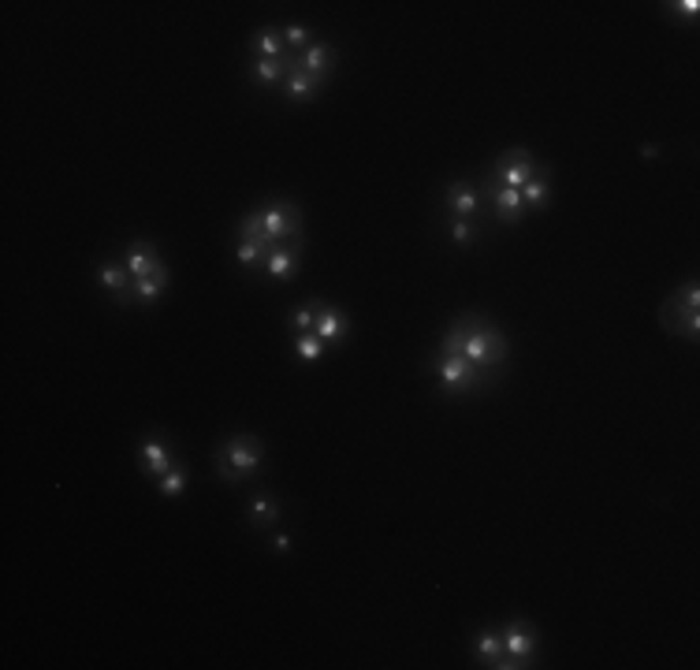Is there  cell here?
Instances as JSON below:
<instances>
[{
	"label": "cell",
	"mask_w": 700,
	"mask_h": 670,
	"mask_svg": "<svg viewBox=\"0 0 700 670\" xmlns=\"http://www.w3.org/2000/svg\"><path fill=\"white\" fill-rule=\"evenodd\" d=\"M291 64H298L302 71H310V75L320 82L332 71V64H335V52H332V45H325V42H317V45H310L306 52H302L298 60H291Z\"/></svg>",
	"instance_id": "cell-13"
},
{
	"label": "cell",
	"mask_w": 700,
	"mask_h": 670,
	"mask_svg": "<svg viewBox=\"0 0 700 670\" xmlns=\"http://www.w3.org/2000/svg\"><path fill=\"white\" fill-rule=\"evenodd\" d=\"M258 220H261V239L268 250L280 246L283 239H291V235L298 239V231H302L298 205H291V202H273V205L258 209Z\"/></svg>",
	"instance_id": "cell-5"
},
{
	"label": "cell",
	"mask_w": 700,
	"mask_h": 670,
	"mask_svg": "<svg viewBox=\"0 0 700 670\" xmlns=\"http://www.w3.org/2000/svg\"><path fill=\"white\" fill-rule=\"evenodd\" d=\"M696 305H700V291H696V280H689L681 291H674L667 298V305H663V324H667V332L696 339V332H700Z\"/></svg>",
	"instance_id": "cell-4"
},
{
	"label": "cell",
	"mask_w": 700,
	"mask_h": 670,
	"mask_svg": "<svg viewBox=\"0 0 700 670\" xmlns=\"http://www.w3.org/2000/svg\"><path fill=\"white\" fill-rule=\"evenodd\" d=\"M280 38H283V45H291V49H298V45H306V38H310V30H306V27H287V30H280Z\"/></svg>",
	"instance_id": "cell-27"
},
{
	"label": "cell",
	"mask_w": 700,
	"mask_h": 670,
	"mask_svg": "<svg viewBox=\"0 0 700 670\" xmlns=\"http://www.w3.org/2000/svg\"><path fill=\"white\" fill-rule=\"evenodd\" d=\"M536 172H541V165H536V157L529 150H511V153H504V157L496 160L488 183L492 187H514V190H522Z\"/></svg>",
	"instance_id": "cell-6"
},
{
	"label": "cell",
	"mask_w": 700,
	"mask_h": 670,
	"mask_svg": "<svg viewBox=\"0 0 700 670\" xmlns=\"http://www.w3.org/2000/svg\"><path fill=\"white\" fill-rule=\"evenodd\" d=\"M261 462H265V447L254 436H235L217 451V469L224 481H242L254 469H261Z\"/></svg>",
	"instance_id": "cell-2"
},
{
	"label": "cell",
	"mask_w": 700,
	"mask_h": 670,
	"mask_svg": "<svg viewBox=\"0 0 700 670\" xmlns=\"http://www.w3.org/2000/svg\"><path fill=\"white\" fill-rule=\"evenodd\" d=\"M544 197H548V168H541V172H536L529 183L522 187V202H526V205H544Z\"/></svg>",
	"instance_id": "cell-21"
},
{
	"label": "cell",
	"mask_w": 700,
	"mask_h": 670,
	"mask_svg": "<svg viewBox=\"0 0 700 670\" xmlns=\"http://www.w3.org/2000/svg\"><path fill=\"white\" fill-rule=\"evenodd\" d=\"M172 466H175V458H172V447L165 440H146V443H142V469H146V474L165 477Z\"/></svg>",
	"instance_id": "cell-14"
},
{
	"label": "cell",
	"mask_w": 700,
	"mask_h": 670,
	"mask_svg": "<svg viewBox=\"0 0 700 670\" xmlns=\"http://www.w3.org/2000/svg\"><path fill=\"white\" fill-rule=\"evenodd\" d=\"M317 86L320 82L310 75V71H302L298 64H291V71H287V97H291V101H310Z\"/></svg>",
	"instance_id": "cell-17"
},
{
	"label": "cell",
	"mask_w": 700,
	"mask_h": 670,
	"mask_svg": "<svg viewBox=\"0 0 700 670\" xmlns=\"http://www.w3.org/2000/svg\"><path fill=\"white\" fill-rule=\"evenodd\" d=\"M280 518V506L273 499H254V506H250V521L254 525H268Z\"/></svg>",
	"instance_id": "cell-24"
},
{
	"label": "cell",
	"mask_w": 700,
	"mask_h": 670,
	"mask_svg": "<svg viewBox=\"0 0 700 670\" xmlns=\"http://www.w3.org/2000/svg\"><path fill=\"white\" fill-rule=\"evenodd\" d=\"M317 305H320V302H306V305H302V310L295 313V320H291V324H295V332H298V335L313 332V320H317Z\"/></svg>",
	"instance_id": "cell-26"
},
{
	"label": "cell",
	"mask_w": 700,
	"mask_h": 670,
	"mask_svg": "<svg viewBox=\"0 0 700 670\" xmlns=\"http://www.w3.org/2000/svg\"><path fill=\"white\" fill-rule=\"evenodd\" d=\"M160 265H165V261H160V253H157L153 243H135V246L127 250V273H131L135 280H138V276H153Z\"/></svg>",
	"instance_id": "cell-15"
},
{
	"label": "cell",
	"mask_w": 700,
	"mask_h": 670,
	"mask_svg": "<svg viewBox=\"0 0 700 670\" xmlns=\"http://www.w3.org/2000/svg\"><path fill=\"white\" fill-rule=\"evenodd\" d=\"M183 488H187V474H183V469H179V466H172L168 474L160 477V492H165V496H179V492H183Z\"/></svg>",
	"instance_id": "cell-25"
},
{
	"label": "cell",
	"mask_w": 700,
	"mask_h": 670,
	"mask_svg": "<svg viewBox=\"0 0 700 670\" xmlns=\"http://www.w3.org/2000/svg\"><path fill=\"white\" fill-rule=\"evenodd\" d=\"M473 239H477V224L473 220H458L455 224V243L465 246V243H473Z\"/></svg>",
	"instance_id": "cell-28"
},
{
	"label": "cell",
	"mask_w": 700,
	"mask_h": 670,
	"mask_svg": "<svg viewBox=\"0 0 700 670\" xmlns=\"http://www.w3.org/2000/svg\"><path fill=\"white\" fill-rule=\"evenodd\" d=\"M440 350L462 354L470 366H477V369H484V373L492 376L499 366H504V358H507V339H504V332H499V328H492L484 317L465 313V317H458L451 324V328H447Z\"/></svg>",
	"instance_id": "cell-1"
},
{
	"label": "cell",
	"mask_w": 700,
	"mask_h": 670,
	"mask_svg": "<svg viewBox=\"0 0 700 670\" xmlns=\"http://www.w3.org/2000/svg\"><path fill=\"white\" fill-rule=\"evenodd\" d=\"M254 52H258V60H280V52H283L280 30H273V27L258 30V34H254Z\"/></svg>",
	"instance_id": "cell-19"
},
{
	"label": "cell",
	"mask_w": 700,
	"mask_h": 670,
	"mask_svg": "<svg viewBox=\"0 0 700 670\" xmlns=\"http://www.w3.org/2000/svg\"><path fill=\"white\" fill-rule=\"evenodd\" d=\"M447 202H451L458 220H470V216H477V209H481V190L470 187V183H462V179H455V183L447 187Z\"/></svg>",
	"instance_id": "cell-12"
},
{
	"label": "cell",
	"mask_w": 700,
	"mask_h": 670,
	"mask_svg": "<svg viewBox=\"0 0 700 670\" xmlns=\"http://www.w3.org/2000/svg\"><path fill=\"white\" fill-rule=\"evenodd\" d=\"M298 243L295 246H273L268 250V258H265V268H268V276L273 280H291L295 273H298Z\"/></svg>",
	"instance_id": "cell-11"
},
{
	"label": "cell",
	"mask_w": 700,
	"mask_h": 670,
	"mask_svg": "<svg viewBox=\"0 0 700 670\" xmlns=\"http://www.w3.org/2000/svg\"><path fill=\"white\" fill-rule=\"evenodd\" d=\"M97 280H101V287H109V291H116L119 295V302L127 298V291H131V273H123L119 265H112V261H104L101 268H97Z\"/></svg>",
	"instance_id": "cell-18"
},
{
	"label": "cell",
	"mask_w": 700,
	"mask_h": 670,
	"mask_svg": "<svg viewBox=\"0 0 700 670\" xmlns=\"http://www.w3.org/2000/svg\"><path fill=\"white\" fill-rule=\"evenodd\" d=\"M313 335L325 343H343L347 339V317L335 313L332 305H317V320H313Z\"/></svg>",
	"instance_id": "cell-10"
},
{
	"label": "cell",
	"mask_w": 700,
	"mask_h": 670,
	"mask_svg": "<svg viewBox=\"0 0 700 670\" xmlns=\"http://www.w3.org/2000/svg\"><path fill=\"white\" fill-rule=\"evenodd\" d=\"M239 261L242 265H258L261 258H268V246H265V239L261 235H239Z\"/></svg>",
	"instance_id": "cell-20"
},
{
	"label": "cell",
	"mask_w": 700,
	"mask_h": 670,
	"mask_svg": "<svg viewBox=\"0 0 700 670\" xmlns=\"http://www.w3.org/2000/svg\"><path fill=\"white\" fill-rule=\"evenodd\" d=\"M436 380L440 384L451 391V395H465V391H477V388H484L488 384V373L484 369H477V366H470L462 354H451V350H440L436 354Z\"/></svg>",
	"instance_id": "cell-3"
},
{
	"label": "cell",
	"mask_w": 700,
	"mask_h": 670,
	"mask_svg": "<svg viewBox=\"0 0 700 670\" xmlns=\"http://www.w3.org/2000/svg\"><path fill=\"white\" fill-rule=\"evenodd\" d=\"M168 287V265H160L153 276H138V280H131V291H127V298H123L119 305H131V302H153L160 291Z\"/></svg>",
	"instance_id": "cell-9"
},
{
	"label": "cell",
	"mask_w": 700,
	"mask_h": 670,
	"mask_svg": "<svg viewBox=\"0 0 700 670\" xmlns=\"http://www.w3.org/2000/svg\"><path fill=\"white\" fill-rule=\"evenodd\" d=\"M678 8V15H689V19H693V15L700 12V4H696V0H681V4H674Z\"/></svg>",
	"instance_id": "cell-29"
},
{
	"label": "cell",
	"mask_w": 700,
	"mask_h": 670,
	"mask_svg": "<svg viewBox=\"0 0 700 670\" xmlns=\"http://www.w3.org/2000/svg\"><path fill=\"white\" fill-rule=\"evenodd\" d=\"M499 637H504L507 656H511L518 666H533V663H526V659H533V651H536V629H533L529 622L514 619V622H507L504 629H499Z\"/></svg>",
	"instance_id": "cell-7"
},
{
	"label": "cell",
	"mask_w": 700,
	"mask_h": 670,
	"mask_svg": "<svg viewBox=\"0 0 700 670\" xmlns=\"http://www.w3.org/2000/svg\"><path fill=\"white\" fill-rule=\"evenodd\" d=\"M283 60H254V67H250V79L254 82H261V86H268V82H276V79H283Z\"/></svg>",
	"instance_id": "cell-22"
},
{
	"label": "cell",
	"mask_w": 700,
	"mask_h": 670,
	"mask_svg": "<svg viewBox=\"0 0 700 670\" xmlns=\"http://www.w3.org/2000/svg\"><path fill=\"white\" fill-rule=\"evenodd\" d=\"M325 347H328V343H325V339H317L313 332H306V335H298V339H295V350H298V358H302V361H317L320 354H325Z\"/></svg>",
	"instance_id": "cell-23"
},
{
	"label": "cell",
	"mask_w": 700,
	"mask_h": 670,
	"mask_svg": "<svg viewBox=\"0 0 700 670\" xmlns=\"http://www.w3.org/2000/svg\"><path fill=\"white\" fill-rule=\"evenodd\" d=\"M473 651H477V659H481L484 666H492V670H514V666H518V663L507 656L499 629H481L477 641H473Z\"/></svg>",
	"instance_id": "cell-8"
},
{
	"label": "cell",
	"mask_w": 700,
	"mask_h": 670,
	"mask_svg": "<svg viewBox=\"0 0 700 670\" xmlns=\"http://www.w3.org/2000/svg\"><path fill=\"white\" fill-rule=\"evenodd\" d=\"M276 551H291V536H276Z\"/></svg>",
	"instance_id": "cell-30"
},
{
	"label": "cell",
	"mask_w": 700,
	"mask_h": 670,
	"mask_svg": "<svg viewBox=\"0 0 700 670\" xmlns=\"http://www.w3.org/2000/svg\"><path fill=\"white\" fill-rule=\"evenodd\" d=\"M488 194H492V209H496V216L499 220H507V224H514L518 216H522V190H514V187H492L488 183Z\"/></svg>",
	"instance_id": "cell-16"
}]
</instances>
